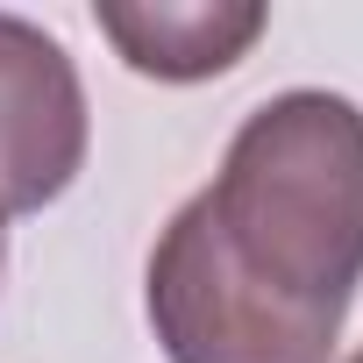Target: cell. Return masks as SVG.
Returning a JSON list of instances; mask_svg holds the SVG:
<instances>
[{"label": "cell", "instance_id": "1", "mask_svg": "<svg viewBox=\"0 0 363 363\" xmlns=\"http://www.w3.org/2000/svg\"><path fill=\"white\" fill-rule=\"evenodd\" d=\"M228 257L306 313H342L363 285V107L292 86L242 114L200 193Z\"/></svg>", "mask_w": 363, "mask_h": 363}, {"label": "cell", "instance_id": "2", "mask_svg": "<svg viewBox=\"0 0 363 363\" xmlns=\"http://www.w3.org/2000/svg\"><path fill=\"white\" fill-rule=\"evenodd\" d=\"M143 306L164 363H328L342 342V313L285 306L228 257L200 193L164 221L143 271Z\"/></svg>", "mask_w": 363, "mask_h": 363}, {"label": "cell", "instance_id": "3", "mask_svg": "<svg viewBox=\"0 0 363 363\" xmlns=\"http://www.w3.org/2000/svg\"><path fill=\"white\" fill-rule=\"evenodd\" d=\"M86 143L93 114L79 65L43 22L0 8V207L43 214L50 200H65L86 171Z\"/></svg>", "mask_w": 363, "mask_h": 363}, {"label": "cell", "instance_id": "4", "mask_svg": "<svg viewBox=\"0 0 363 363\" xmlns=\"http://www.w3.org/2000/svg\"><path fill=\"white\" fill-rule=\"evenodd\" d=\"M93 22L128 72L157 86H200L250 57V43L271 29V8L264 0H100Z\"/></svg>", "mask_w": 363, "mask_h": 363}, {"label": "cell", "instance_id": "5", "mask_svg": "<svg viewBox=\"0 0 363 363\" xmlns=\"http://www.w3.org/2000/svg\"><path fill=\"white\" fill-rule=\"evenodd\" d=\"M0 264H8V207H0Z\"/></svg>", "mask_w": 363, "mask_h": 363}, {"label": "cell", "instance_id": "6", "mask_svg": "<svg viewBox=\"0 0 363 363\" xmlns=\"http://www.w3.org/2000/svg\"><path fill=\"white\" fill-rule=\"evenodd\" d=\"M349 363H363V349H356V356H349Z\"/></svg>", "mask_w": 363, "mask_h": 363}]
</instances>
